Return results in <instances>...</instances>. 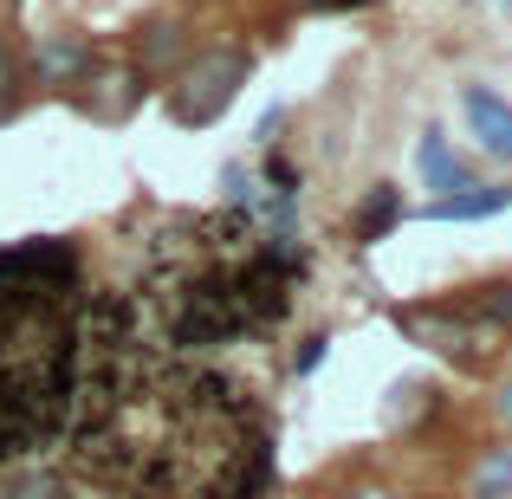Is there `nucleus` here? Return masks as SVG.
Wrapping results in <instances>:
<instances>
[{
    "label": "nucleus",
    "instance_id": "obj_1",
    "mask_svg": "<svg viewBox=\"0 0 512 499\" xmlns=\"http://www.w3.org/2000/svg\"><path fill=\"white\" fill-rule=\"evenodd\" d=\"M396 331L415 337V344H428V350H441V357L461 363V370H480L487 350L500 344V331L474 325L461 305H396Z\"/></svg>",
    "mask_w": 512,
    "mask_h": 499
},
{
    "label": "nucleus",
    "instance_id": "obj_2",
    "mask_svg": "<svg viewBox=\"0 0 512 499\" xmlns=\"http://www.w3.org/2000/svg\"><path fill=\"white\" fill-rule=\"evenodd\" d=\"M247 72H253V59L247 52H208V59H195L182 72V91L169 98V111H175V124H214V117L234 104V91L247 85Z\"/></svg>",
    "mask_w": 512,
    "mask_h": 499
},
{
    "label": "nucleus",
    "instance_id": "obj_3",
    "mask_svg": "<svg viewBox=\"0 0 512 499\" xmlns=\"http://www.w3.org/2000/svg\"><path fill=\"white\" fill-rule=\"evenodd\" d=\"M78 85H91V91H78V104H85L98 124H124V117L143 104V91H150V85H143V72H130V65H104V72L91 65Z\"/></svg>",
    "mask_w": 512,
    "mask_h": 499
},
{
    "label": "nucleus",
    "instance_id": "obj_4",
    "mask_svg": "<svg viewBox=\"0 0 512 499\" xmlns=\"http://www.w3.org/2000/svg\"><path fill=\"white\" fill-rule=\"evenodd\" d=\"M461 104H467V124H474L480 150H493V156H506V163H512V104L493 98L487 85H467Z\"/></svg>",
    "mask_w": 512,
    "mask_h": 499
},
{
    "label": "nucleus",
    "instance_id": "obj_5",
    "mask_svg": "<svg viewBox=\"0 0 512 499\" xmlns=\"http://www.w3.org/2000/svg\"><path fill=\"white\" fill-rule=\"evenodd\" d=\"M91 65H98L91 39H72V33H46L39 39V78H46V85H78Z\"/></svg>",
    "mask_w": 512,
    "mask_h": 499
},
{
    "label": "nucleus",
    "instance_id": "obj_6",
    "mask_svg": "<svg viewBox=\"0 0 512 499\" xmlns=\"http://www.w3.org/2000/svg\"><path fill=\"white\" fill-rule=\"evenodd\" d=\"M500 208H512V188L474 182V188H461V195H435L428 201V221H487V214H500Z\"/></svg>",
    "mask_w": 512,
    "mask_h": 499
},
{
    "label": "nucleus",
    "instance_id": "obj_7",
    "mask_svg": "<svg viewBox=\"0 0 512 499\" xmlns=\"http://www.w3.org/2000/svg\"><path fill=\"white\" fill-rule=\"evenodd\" d=\"M415 163H422V182H428V188H441V195H461V188H474V169H467L461 156L441 143V130H428V137H422Z\"/></svg>",
    "mask_w": 512,
    "mask_h": 499
},
{
    "label": "nucleus",
    "instance_id": "obj_8",
    "mask_svg": "<svg viewBox=\"0 0 512 499\" xmlns=\"http://www.w3.org/2000/svg\"><path fill=\"white\" fill-rule=\"evenodd\" d=\"M396 221H402V188L376 182L370 195H363V208H357V240H363V247H376Z\"/></svg>",
    "mask_w": 512,
    "mask_h": 499
},
{
    "label": "nucleus",
    "instance_id": "obj_9",
    "mask_svg": "<svg viewBox=\"0 0 512 499\" xmlns=\"http://www.w3.org/2000/svg\"><path fill=\"white\" fill-rule=\"evenodd\" d=\"M461 312L474 318V325H487V331H512V279H493V286H480L474 299H461Z\"/></svg>",
    "mask_w": 512,
    "mask_h": 499
},
{
    "label": "nucleus",
    "instance_id": "obj_10",
    "mask_svg": "<svg viewBox=\"0 0 512 499\" xmlns=\"http://www.w3.org/2000/svg\"><path fill=\"white\" fill-rule=\"evenodd\" d=\"M266 188H273V201H299V188H305V175L292 156H279V150H266ZM266 201V208H273Z\"/></svg>",
    "mask_w": 512,
    "mask_h": 499
},
{
    "label": "nucleus",
    "instance_id": "obj_11",
    "mask_svg": "<svg viewBox=\"0 0 512 499\" xmlns=\"http://www.w3.org/2000/svg\"><path fill=\"white\" fill-rule=\"evenodd\" d=\"M500 493H512V448H493L474 480V499H500Z\"/></svg>",
    "mask_w": 512,
    "mask_h": 499
},
{
    "label": "nucleus",
    "instance_id": "obj_12",
    "mask_svg": "<svg viewBox=\"0 0 512 499\" xmlns=\"http://www.w3.org/2000/svg\"><path fill=\"white\" fill-rule=\"evenodd\" d=\"M13 499H78V493H72V480H59V474H33V480L13 487Z\"/></svg>",
    "mask_w": 512,
    "mask_h": 499
},
{
    "label": "nucleus",
    "instance_id": "obj_13",
    "mask_svg": "<svg viewBox=\"0 0 512 499\" xmlns=\"http://www.w3.org/2000/svg\"><path fill=\"white\" fill-rule=\"evenodd\" d=\"M13 98H20V65H13V46L0 39V124L13 117Z\"/></svg>",
    "mask_w": 512,
    "mask_h": 499
},
{
    "label": "nucleus",
    "instance_id": "obj_14",
    "mask_svg": "<svg viewBox=\"0 0 512 499\" xmlns=\"http://www.w3.org/2000/svg\"><path fill=\"white\" fill-rule=\"evenodd\" d=\"M325 344H331V337H305V344L292 350V370H299V376H312L318 363H325Z\"/></svg>",
    "mask_w": 512,
    "mask_h": 499
},
{
    "label": "nucleus",
    "instance_id": "obj_15",
    "mask_svg": "<svg viewBox=\"0 0 512 499\" xmlns=\"http://www.w3.org/2000/svg\"><path fill=\"white\" fill-rule=\"evenodd\" d=\"M305 7H318V13H344V7H370V0H305Z\"/></svg>",
    "mask_w": 512,
    "mask_h": 499
},
{
    "label": "nucleus",
    "instance_id": "obj_16",
    "mask_svg": "<svg viewBox=\"0 0 512 499\" xmlns=\"http://www.w3.org/2000/svg\"><path fill=\"white\" fill-rule=\"evenodd\" d=\"M493 409H500V422H506V428H512V383H506V389H500V396H493Z\"/></svg>",
    "mask_w": 512,
    "mask_h": 499
}]
</instances>
